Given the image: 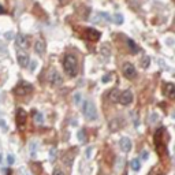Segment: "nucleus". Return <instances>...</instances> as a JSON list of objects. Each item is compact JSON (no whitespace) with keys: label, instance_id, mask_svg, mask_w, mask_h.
<instances>
[{"label":"nucleus","instance_id":"nucleus-1","mask_svg":"<svg viewBox=\"0 0 175 175\" xmlns=\"http://www.w3.org/2000/svg\"><path fill=\"white\" fill-rule=\"evenodd\" d=\"M64 71L69 77H77L78 74V60L74 55H66L63 60Z\"/></svg>","mask_w":175,"mask_h":175},{"label":"nucleus","instance_id":"nucleus-2","mask_svg":"<svg viewBox=\"0 0 175 175\" xmlns=\"http://www.w3.org/2000/svg\"><path fill=\"white\" fill-rule=\"evenodd\" d=\"M84 115L88 118L89 120H96L97 119V109L93 104V101H85L84 104Z\"/></svg>","mask_w":175,"mask_h":175},{"label":"nucleus","instance_id":"nucleus-3","mask_svg":"<svg viewBox=\"0 0 175 175\" xmlns=\"http://www.w3.org/2000/svg\"><path fill=\"white\" fill-rule=\"evenodd\" d=\"M32 92H33V86L30 84H27V82H21V84H18L14 88V93L17 96H27Z\"/></svg>","mask_w":175,"mask_h":175},{"label":"nucleus","instance_id":"nucleus-4","mask_svg":"<svg viewBox=\"0 0 175 175\" xmlns=\"http://www.w3.org/2000/svg\"><path fill=\"white\" fill-rule=\"evenodd\" d=\"M26 119H27V112L25 111L23 108H18L17 109V114H15V122H17L18 129H21L22 126H25V123H26Z\"/></svg>","mask_w":175,"mask_h":175},{"label":"nucleus","instance_id":"nucleus-5","mask_svg":"<svg viewBox=\"0 0 175 175\" xmlns=\"http://www.w3.org/2000/svg\"><path fill=\"white\" fill-rule=\"evenodd\" d=\"M48 80H49V84H51L52 86H58V85L62 84L63 78L60 77V74H59L55 69H52L51 71H49V77H48Z\"/></svg>","mask_w":175,"mask_h":175},{"label":"nucleus","instance_id":"nucleus-6","mask_svg":"<svg viewBox=\"0 0 175 175\" xmlns=\"http://www.w3.org/2000/svg\"><path fill=\"white\" fill-rule=\"evenodd\" d=\"M123 75L126 78H129V80L135 78V75H137V70H135V67L131 63H124L123 64Z\"/></svg>","mask_w":175,"mask_h":175},{"label":"nucleus","instance_id":"nucleus-7","mask_svg":"<svg viewBox=\"0 0 175 175\" xmlns=\"http://www.w3.org/2000/svg\"><path fill=\"white\" fill-rule=\"evenodd\" d=\"M77 152H78L77 148H71L70 151H67L63 155V162H64V164H66L67 167H71V164H73V160H74V158H75Z\"/></svg>","mask_w":175,"mask_h":175},{"label":"nucleus","instance_id":"nucleus-8","mask_svg":"<svg viewBox=\"0 0 175 175\" xmlns=\"http://www.w3.org/2000/svg\"><path fill=\"white\" fill-rule=\"evenodd\" d=\"M163 134H164L163 127L158 129V130L155 131V134H153V142H155V146H156V149H158V152H160V145H162V142H163Z\"/></svg>","mask_w":175,"mask_h":175},{"label":"nucleus","instance_id":"nucleus-9","mask_svg":"<svg viewBox=\"0 0 175 175\" xmlns=\"http://www.w3.org/2000/svg\"><path fill=\"white\" fill-rule=\"evenodd\" d=\"M85 37H86L89 41H97L99 38L101 37V34H100L99 30L93 29V27H88V29H85Z\"/></svg>","mask_w":175,"mask_h":175},{"label":"nucleus","instance_id":"nucleus-10","mask_svg":"<svg viewBox=\"0 0 175 175\" xmlns=\"http://www.w3.org/2000/svg\"><path fill=\"white\" fill-rule=\"evenodd\" d=\"M118 101H119L122 105L130 104V103L133 101V93H131L130 90H124L123 93L119 95V100H118Z\"/></svg>","mask_w":175,"mask_h":175},{"label":"nucleus","instance_id":"nucleus-11","mask_svg":"<svg viewBox=\"0 0 175 175\" xmlns=\"http://www.w3.org/2000/svg\"><path fill=\"white\" fill-rule=\"evenodd\" d=\"M17 44H18V47H19V48L27 49V48H29V44H30L29 37H27V36H25V34H22V33H19L17 36Z\"/></svg>","mask_w":175,"mask_h":175},{"label":"nucleus","instance_id":"nucleus-12","mask_svg":"<svg viewBox=\"0 0 175 175\" xmlns=\"http://www.w3.org/2000/svg\"><path fill=\"white\" fill-rule=\"evenodd\" d=\"M163 93L166 97L168 99H174L175 97V85L171 84V82H167V84H164L163 86Z\"/></svg>","mask_w":175,"mask_h":175},{"label":"nucleus","instance_id":"nucleus-13","mask_svg":"<svg viewBox=\"0 0 175 175\" xmlns=\"http://www.w3.org/2000/svg\"><path fill=\"white\" fill-rule=\"evenodd\" d=\"M119 146L123 152H129L131 149V141L129 140L127 137H123V138H120V141H119Z\"/></svg>","mask_w":175,"mask_h":175},{"label":"nucleus","instance_id":"nucleus-14","mask_svg":"<svg viewBox=\"0 0 175 175\" xmlns=\"http://www.w3.org/2000/svg\"><path fill=\"white\" fill-rule=\"evenodd\" d=\"M18 63H19L21 67H26L29 64V56L25 52H19L18 53Z\"/></svg>","mask_w":175,"mask_h":175},{"label":"nucleus","instance_id":"nucleus-15","mask_svg":"<svg viewBox=\"0 0 175 175\" xmlns=\"http://www.w3.org/2000/svg\"><path fill=\"white\" fill-rule=\"evenodd\" d=\"M34 51L38 53V55H42L45 51V42L42 41V40H37L36 41V44H34Z\"/></svg>","mask_w":175,"mask_h":175},{"label":"nucleus","instance_id":"nucleus-16","mask_svg":"<svg viewBox=\"0 0 175 175\" xmlns=\"http://www.w3.org/2000/svg\"><path fill=\"white\" fill-rule=\"evenodd\" d=\"M30 168L32 171H33L34 175H42L44 173H42V166L40 163H32L30 164Z\"/></svg>","mask_w":175,"mask_h":175},{"label":"nucleus","instance_id":"nucleus-17","mask_svg":"<svg viewBox=\"0 0 175 175\" xmlns=\"http://www.w3.org/2000/svg\"><path fill=\"white\" fill-rule=\"evenodd\" d=\"M100 52H101L103 58H105V59H108L111 56V48H109L108 44H103L101 48H100Z\"/></svg>","mask_w":175,"mask_h":175},{"label":"nucleus","instance_id":"nucleus-18","mask_svg":"<svg viewBox=\"0 0 175 175\" xmlns=\"http://www.w3.org/2000/svg\"><path fill=\"white\" fill-rule=\"evenodd\" d=\"M119 95H120V92L118 90V89H112L111 92H109V100H111L112 103H116L118 100H119Z\"/></svg>","mask_w":175,"mask_h":175},{"label":"nucleus","instance_id":"nucleus-19","mask_svg":"<svg viewBox=\"0 0 175 175\" xmlns=\"http://www.w3.org/2000/svg\"><path fill=\"white\" fill-rule=\"evenodd\" d=\"M127 45H129V48L131 49V52L133 53H137L138 51H140V48L135 45V42L133 41V40H130V38H127Z\"/></svg>","mask_w":175,"mask_h":175},{"label":"nucleus","instance_id":"nucleus-20","mask_svg":"<svg viewBox=\"0 0 175 175\" xmlns=\"http://www.w3.org/2000/svg\"><path fill=\"white\" fill-rule=\"evenodd\" d=\"M77 138L80 140V142H82V144H85L86 142V133H85V130H80L77 133Z\"/></svg>","mask_w":175,"mask_h":175},{"label":"nucleus","instance_id":"nucleus-21","mask_svg":"<svg viewBox=\"0 0 175 175\" xmlns=\"http://www.w3.org/2000/svg\"><path fill=\"white\" fill-rule=\"evenodd\" d=\"M130 167H131V170H134V171H138V170H140V167H141V164H140V160H138V159H134V160H131V163H130Z\"/></svg>","mask_w":175,"mask_h":175},{"label":"nucleus","instance_id":"nucleus-22","mask_svg":"<svg viewBox=\"0 0 175 175\" xmlns=\"http://www.w3.org/2000/svg\"><path fill=\"white\" fill-rule=\"evenodd\" d=\"M149 63H151V59H149V56H144V58L141 59V67H144V69H146V67L149 66Z\"/></svg>","mask_w":175,"mask_h":175},{"label":"nucleus","instance_id":"nucleus-23","mask_svg":"<svg viewBox=\"0 0 175 175\" xmlns=\"http://www.w3.org/2000/svg\"><path fill=\"white\" fill-rule=\"evenodd\" d=\"M29 149L32 152V156H34L36 155V149H37V141H32L30 145H29Z\"/></svg>","mask_w":175,"mask_h":175},{"label":"nucleus","instance_id":"nucleus-24","mask_svg":"<svg viewBox=\"0 0 175 175\" xmlns=\"http://www.w3.org/2000/svg\"><path fill=\"white\" fill-rule=\"evenodd\" d=\"M114 21H115V23H118V25L123 23V15L122 14H115V15H114Z\"/></svg>","mask_w":175,"mask_h":175},{"label":"nucleus","instance_id":"nucleus-25","mask_svg":"<svg viewBox=\"0 0 175 175\" xmlns=\"http://www.w3.org/2000/svg\"><path fill=\"white\" fill-rule=\"evenodd\" d=\"M40 11H41L40 6H38V4H36V6H34V8H33V14H36V15H37V17H40V18L45 17V15H42V14H40Z\"/></svg>","mask_w":175,"mask_h":175},{"label":"nucleus","instance_id":"nucleus-26","mask_svg":"<svg viewBox=\"0 0 175 175\" xmlns=\"http://www.w3.org/2000/svg\"><path fill=\"white\" fill-rule=\"evenodd\" d=\"M49 159H51L52 162L56 159V149H55V148H52L51 152H49Z\"/></svg>","mask_w":175,"mask_h":175},{"label":"nucleus","instance_id":"nucleus-27","mask_svg":"<svg viewBox=\"0 0 175 175\" xmlns=\"http://www.w3.org/2000/svg\"><path fill=\"white\" fill-rule=\"evenodd\" d=\"M34 116H36V122L37 123H41L42 122V115L40 112H34Z\"/></svg>","mask_w":175,"mask_h":175},{"label":"nucleus","instance_id":"nucleus-28","mask_svg":"<svg viewBox=\"0 0 175 175\" xmlns=\"http://www.w3.org/2000/svg\"><path fill=\"white\" fill-rule=\"evenodd\" d=\"M14 162H15V158H14L12 155H8V156H7V163H8L10 166H11V164H14Z\"/></svg>","mask_w":175,"mask_h":175},{"label":"nucleus","instance_id":"nucleus-29","mask_svg":"<svg viewBox=\"0 0 175 175\" xmlns=\"http://www.w3.org/2000/svg\"><path fill=\"white\" fill-rule=\"evenodd\" d=\"M74 103H75V104H80V103H81V95L80 93L74 95Z\"/></svg>","mask_w":175,"mask_h":175},{"label":"nucleus","instance_id":"nucleus-30","mask_svg":"<svg viewBox=\"0 0 175 175\" xmlns=\"http://www.w3.org/2000/svg\"><path fill=\"white\" fill-rule=\"evenodd\" d=\"M36 66H37V62H36V60H33V62L30 63V67H29V70L32 71V73H33V71L36 70Z\"/></svg>","mask_w":175,"mask_h":175},{"label":"nucleus","instance_id":"nucleus-31","mask_svg":"<svg viewBox=\"0 0 175 175\" xmlns=\"http://www.w3.org/2000/svg\"><path fill=\"white\" fill-rule=\"evenodd\" d=\"M52 175H64V173L62 170H59V168H55L53 170V173H52Z\"/></svg>","mask_w":175,"mask_h":175},{"label":"nucleus","instance_id":"nucleus-32","mask_svg":"<svg viewBox=\"0 0 175 175\" xmlns=\"http://www.w3.org/2000/svg\"><path fill=\"white\" fill-rule=\"evenodd\" d=\"M12 37H14L12 32H7V33H6V38H8V40H10V38H12Z\"/></svg>","mask_w":175,"mask_h":175},{"label":"nucleus","instance_id":"nucleus-33","mask_svg":"<svg viewBox=\"0 0 175 175\" xmlns=\"http://www.w3.org/2000/svg\"><path fill=\"white\" fill-rule=\"evenodd\" d=\"M109 80H111V77H109V75H104V77H103V82H104V84H107Z\"/></svg>","mask_w":175,"mask_h":175},{"label":"nucleus","instance_id":"nucleus-34","mask_svg":"<svg viewBox=\"0 0 175 175\" xmlns=\"http://www.w3.org/2000/svg\"><path fill=\"white\" fill-rule=\"evenodd\" d=\"M93 151V148H89L88 151H86V158H90V152Z\"/></svg>","mask_w":175,"mask_h":175},{"label":"nucleus","instance_id":"nucleus-35","mask_svg":"<svg viewBox=\"0 0 175 175\" xmlns=\"http://www.w3.org/2000/svg\"><path fill=\"white\" fill-rule=\"evenodd\" d=\"M142 159H148V152H142Z\"/></svg>","mask_w":175,"mask_h":175},{"label":"nucleus","instance_id":"nucleus-36","mask_svg":"<svg viewBox=\"0 0 175 175\" xmlns=\"http://www.w3.org/2000/svg\"><path fill=\"white\" fill-rule=\"evenodd\" d=\"M4 173H6L7 175H11V170H4Z\"/></svg>","mask_w":175,"mask_h":175},{"label":"nucleus","instance_id":"nucleus-37","mask_svg":"<svg viewBox=\"0 0 175 175\" xmlns=\"http://www.w3.org/2000/svg\"><path fill=\"white\" fill-rule=\"evenodd\" d=\"M6 11H4V8H3V7L2 6H0V14H4Z\"/></svg>","mask_w":175,"mask_h":175}]
</instances>
